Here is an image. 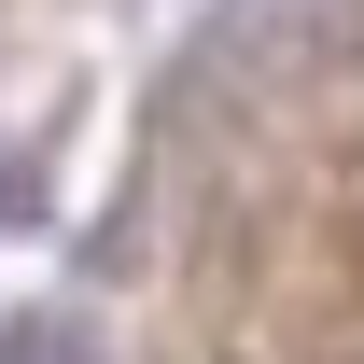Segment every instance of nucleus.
<instances>
[{
	"label": "nucleus",
	"mask_w": 364,
	"mask_h": 364,
	"mask_svg": "<svg viewBox=\"0 0 364 364\" xmlns=\"http://www.w3.org/2000/svg\"><path fill=\"white\" fill-rule=\"evenodd\" d=\"M14 196H28V182H14V168H0V210H14Z\"/></svg>",
	"instance_id": "f257e3e1"
}]
</instances>
